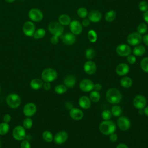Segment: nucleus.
Returning <instances> with one entry per match:
<instances>
[{
	"instance_id": "nucleus-1",
	"label": "nucleus",
	"mask_w": 148,
	"mask_h": 148,
	"mask_svg": "<svg viewBox=\"0 0 148 148\" xmlns=\"http://www.w3.org/2000/svg\"><path fill=\"white\" fill-rule=\"evenodd\" d=\"M107 101L111 104H117L122 99V95L119 90L115 88H111L108 90L106 93Z\"/></svg>"
},
{
	"instance_id": "nucleus-2",
	"label": "nucleus",
	"mask_w": 148,
	"mask_h": 148,
	"mask_svg": "<svg viewBox=\"0 0 148 148\" xmlns=\"http://www.w3.org/2000/svg\"><path fill=\"white\" fill-rule=\"evenodd\" d=\"M99 130L102 134L109 135L115 132L116 130V125L112 121L109 120H103L99 124Z\"/></svg>"
},
{
	"instance_id": "nucleus-3",
	"label": "nucleus",
	"mask_w": 148,
	"mask_h": 148,
	"mask_svg": "<svg viewBox=\"0 0 148 148\" xmlns=\"http://www.w3.org/2000/svg\"><path fill=\"white\" fill-rule=\"evenodd\" d=\"M41 76L42 80L45 82H51L57 79V73L54 69L49 68L43 71Z\"/></svg>"
},
{
	"instance_id": "nucleus-4",
	"label": "nucleus",
	"mask_w": 148,
	"mask_h": 148,
	"mask_svg": "<svg viewBox=\"0 0 148 148\" xmlns=\"http://www.w3.org/2000/svg\"><path fill=\"white\" fill-rule=\"evenodd\" d=\"M48 29L53 35L61 36L64 32V27L59 22H51L48 25Z\"/></svg>"
},
{
	"instance_id": "nucleus-5",
	"label": "nucleus",
	"mask_w": 148,
	"mask_h": 148,
	"mask_svg": "<svg viewBox=\"0 0 148 148\" xmlns=\"http://www.w3.org/2000/svg\"><path fill=\"white\" fill-rule=\"evenodd\" d=\"M6 103L11 108H17L21 103L20 97L16 94H10L7 97Z\"/></svg>"
},
{
	"instance_id": "nucleus-6",
	"label": "nucleus",
	"mask_w": 148,
	"mask_h": 148,
	"mask_svg": "<svg viewBox=\"0 0 148 148\" xmlns=\"http://www.w3.org/2000/svg\"><path fill=\"white\" fill-rule=\"evenodd\" d=\"M127 40L130 45L135 46L140 43L142 40V36L138 32H134L128 35Z\"/></svg>"
},
{
	"instance_id": "nucleus-7",
	"label": "nucleus",
	"mask_w": 148,
	"mask_h": 148,
	"mask_svg": "<svg viewBox=\"0 0 148 148\" xmlns=\"http://www.w3.org/2000/svg\"><path fill=\"white\" fill-rule=\"evenodd\" d=\"M28 17L32 21L38 22L43 19V14L40 10L36 8H33L29 11Z\"/></svg>"
},
{
	"instance_id": "nucleus-8",
	"label": "nucleus",
	"mask_w": 148,
	"mask_h": 148,
	"mask_svg": "<svg viewBox=\"0 0 148 148\" xmlns=\"http://www.w3.org/2000/svg\"><path fill=\"white\" fill-rule=\"evenodd\" d=\"M117 124L119 128L121 131H127L130 129L131 127V121L130 119L125 116H121L118 118Z\"/></svg>"
},
{
	"instance_id": "nucleus-9",
	"label": "nucleus",
	"mask_w": 148,
	"mask_h": 148,
	"mask_svg": "<svg viewBox=\"0 0 148 148\" xmlns=\"http://www.w3.org/2000/svg\"><path fill=\"white\" fill-rule=\"evenodd\" d=\"M146 102V98L142 95H136L133 100V105L134 107L138 110L143 109L145 107Z\"/></svg>"
},
{
	"instance_id": "nucleus-10",
	"label": "nucleus",
	"mask_w": 148,
	"mask_h": 148,
	"mask_svg": "<svg viewBox=\"0 0 148 148\" xmlns=\"http://www.w3.org/2000/svg\"><path fill=\"white\" fill-rule=\"evenodd\" d=\"M116 53L118 55L122 57H126L131 54L132 50L130 46L126 44H121L117 46L116 49Z\"/></svg>"
},
{
	"instance_id": "nucleus-11",
	"label": "nucleus",
	"mask_w": 148,
	"mask_h": 148,
	"mask_svg": "<svg viewBox=\"0 0 148 148\" xmlns=\"http://www.w3.org/2000/svg\"><path fill=\"white\" fill-rule=\"evenodd\" d=\"M94 83L88 79H83L79 84L80 90L84 92H90L94 89Z\"/></svg>"
},
{
	"instance_id": "nucleus-12",
	"label": "nucleus",
	"mask_w": 148,
	"mask_h": 148,
	"mask_svg": "<svg viewBox=\"0 0 148 148\" xmlns=\"http://www.w3.org/2000/svg\"><path fill=\"white\" fill-rule=\"evenodd\" d=\"M13 136L17 140H23L25 138V131L21 125L16 126L13 131Z\"/></svg>"
},
{
	"instance_id": "nucleus-13",
	"label": "nucleus",
	"mask_w": 148,
	"mask_h": 148,
	"mask_svg": "<svg viewBox=\"0 0 148 148\" xmlns=\"http://www.w3.org/2000/svg\"><path fill=\"white\" fill-rule=\"evenodd\" d=\"M71 32L74 35H79L82 33L83 27L82 24L77 20H73L69 24Z\"/></svg>"
},
{
	"instance_id": "nucleus-14",
	"label": "nucleus",
	"mask_w": 148,
	"mask_h": 148,
	"mask_svg": "<svg viewBox=\"0 0 148 148\" xmlns=\"http://www.w3.org/2000/svg\"><path fill=\"white\" fill-rule=\"evenodd\" d=\"M35 26L31 21H26L23 26V31L28 36H32L35 32Z\"/></svg>"
},
{
	"instance_id": "nucleus-15",
	"label": "nucleus",
	"mask_w": 148,
	"mask_h": 148,
	"mask_svg": "<svg viewBox=\"0 0 148 148\" xmlns=\"http://www.w3.org/2000/svg\"><path fill=\"white\" fill-rule=\"evenodd\" d=\"M68 138V133L65 131H61L55 135L54 137V140L57 145H61L66 141Z\"/></svg>"
},
{
	"instance_id": "nucleus-16",
	"label": "nucleus",
	"mask_w": 148,
	"mask_h": 148,
	"mask_svg": "<svg viewBox=\"0 0 148 148\" xmlns=\"http://www.w3.org/2000/svg\"><path fill=\"white\" fill-rule=\"evenodd\" d=\"M84 72L88 75L94 74L97 70V65L94 62L91 60L86 61L83 66Z\"/></svg>"
},
{
	"instance_id": "nucleus-17",
	"label": "nucleus",
	"mask_w": 148,
	"mask_h": 148,
	"mask_svg": "<svg viewBox=\"0 0 148 148\" xmlns=\"http://www.w3.org/2000/svg\"><path fill=\"white\" fill-rule=\"evenodd\" d=\"M36 112V106L33 103H27L23 108V113L27 117H31L35 114Z\"/></svg>"
},
{
	"instance_id": "nucleus-18",
	"label": "nucleus",
	"mask_w": 148,
	"mask_h": 148,
	"mask_svg": "<svg viewBox=\"0 0 148 148\" xmlns=\"http://www.w3.org/2000/svg\"><path fill=\"white\" fill-rule=\"evenodd\" d=\"M88 19L92 23H98L102 18V14L98 10H92L88 13Z\"/></svg>"
},
{
	"instance_id": "nucleus-19",
	"label": "nucleus",
	"mask_w": 148,
	"mask_h": 148,
	"mask_svg": "<svg viewBox=\"0 0 148 148\" xmlns=\"http://www.w3.org/2000/svg\"><path fill=\"white\" fill-rule=\"evenodd\" d=\"M69 115L70 117L73 120H80L83 117V112L79 108H72L70 109Z\"/></svg>"
},
{
	"instance_id": "nucleus-20",
	"label": "nucleus",
	"mask_w": 148,
	"mask_h": 148,
	"mask_svg": "<svg viewBox=\"0 0 148 148\" xmlns=\"http://www.w3.org/2000/svg\"><path fill=\"white\" fill-rule=\"evenodd\" d=\"M130 71V67L127 64L120 63L119 64L116 69V73L119 76H124L127 75Z\"/></svg>"
},
{
	"instance_id": "nucleus-21",
	"label": "nucleus",
	"mask_w": 148,
	"mask_h": 148,
	"mask_svg": "<svg viewBox=\"0 0 148 148\" xmlns=\"http://www.w3.org/2000/svg\"><path fill=\"white\" fill-rule=\"evenodd\" d=\"M62 42L66 45H71L76 42L75 35L72 33H66L61 36Z\"/></svg>"
},
{
	"instance_id": "nucleus-22",
	"label": "nucleus",
	"mask_w": 148,
	"mask_h": 148,
	"mask_svg": "<svg viewBox=\"0 0 148 148\" xmlns=\"http://www.w3.org/2000/svg\"><path fill=\"white\" fill-rule=\"evenodd\" d=\"M79 106L84 109H87L91 106V100L87 96H82L79 99Z\"/></svg>"
},
{
	"instance_id": "nucleus-23",
	"label": "nucleus",
	"mask_w": 148,
	"mask_h": 148,
	"mask_svg": "<svg viewBox=\"0 0 148 148\" xmlns=\"http://www.w3.org/2000/svg\"><path fill=\"white\" fill-rule=\"evenodd\" d=\"M64 83L66 87L72 88L76 84V78L73 75H69L65 77Z\"/></svg>"
},
{
	"instance_id": "nucleus-24",
	"label": "nucleus",
	"mask_w": 148,
	"mask_h": 148,
	"mask_svg": "<svg viewBox=\"0 0 148 148\" xmlns=\"http://www.w3.org/2000/svg\"><path fill=\"white\" fill-rule=\"evenodd\" d=\"M132 52L134 56H141L145 53L146 48L142 45H137L134 48Z\"/></svg>"
},
{
	"instance_id": "nucleus-25",
	"label": "nucleus",
	"mask_w": 148,
	"mask_h": 148,
	"mask_svg": "<svg viewBox=\"0 0 148 148\" xmlns=\"http://www.w3.org/2000/svg\"><path fill=\"white\" fill-rule=\"evenodd\" d=\"M43 85V81L40 79H34L30 83L31 87L34 90H38Z\"/></svg>"
},
{
	"instance_id": "nucleus-26",
	"label": "nucleus",
	"mask_w": 148,
	"mask_h": 148,
	"mask_svg": "<svg viewBox=\"0 0 148 148\" xmlns=\"http://www.w3.org/2000/svg\"><path fill=\"white\" fill-rule=\"evenodd\" d=\"M120 84L122 87L128 88L132 86V80L130 77H127V76H124L121 79Z\"/></svg>"
},
{
	"instance_id": "nucleus-27",
	"label": "nucleus",
	"mask_w": 148,
	"mask_h": 148,
	"mask_svg": "<svg viewBox=\"0 0 148 148\" xmlns=\"http://www.w3.org/2000/svg\"><path fill=\"white\" fill-rule=\"evenodd\" d=\"M71 21V18L67 14H62L58 17V22L62 25H69Z\"/></svg>"
},
{
	"instance_id": "nucleus-28",
	"label": "nucleus",
	"mask_w": 148,
	"mask_h": 148,
	"mask_svg": "<svg viewBox=\"0 0 148 148\" xmlns=\"http://www.w3.org/2000/svg\"><path fill=\"white\" fill-rule=\"evenodd\" d=\"M116 17V13L114 10H111L106 12L105 16V19L108 22H112Z\"/></svg>"
},
{
	"instance_id": "nucleus-29",
	"label": "nucleus",
	"mask_w": 148,
	"mask_h": 148,
	"mask_svg": "<svg viewBox=\"0 0 148 148\" xmlns=\"http://www.w3.org/2000/svg\"><path fill=\"white\" fill-rule=\"evenodd\" d=\"M46 34V31L45 29L40 28L38 29L36 31H35L34 34V37L36 39H39L43 38Z\"/></svg>"
},
{
	"instance_id": "nucleus-30",
	"label": "nucleus",
	"mask_w": 148,
	"mask_h": 148,
	"mask_svg": "<svg viewBox=\"0 0 148 148\" xmlns=\"http://www.w3.org/2000/svg\"><path fill=\"white\" fill-rule=\"evenodd\" d=\"M87 37L89 41L92 43L95 42L97 40V34L96 32L93 29H91L88 31L87 33Z\"/></svg>"
},
{
	"instance_id": "nucleus-31",
	"label": "nucleus",
	"mask_w": 148,
	"mask_h": 148,
	"mask_svg": "<svg viewBox=\"0 0 148 148\" xmlns=\"http://www.w3.org/2000/svg\"><path fill=\"white\" fill-rule=\"evenodd\" d=\"M101 98V95L98 91H92L90 94V99L91 101L94 102H97L99 101Z\"/></svg>"
},
{
	"instance_id": "nucleus-32",
	"label": "nucleus",
	"mask_w": 148,
	"mask_h": 148,
	"mask_svg": "<svg viewBox=\"0 0 148 148\" xmlns=\"http://www.w3.org/2000/svg\"><path fill=\"white\" fill-rule=\"evenodd\" d=\"M77 14L80 18H85L88 15V12L85 8L81 7L77 9Z\"/></svg>"
},
{
	"instance_id": "nucleus-33",
	"label": "nucleus",
	"mask_w": 148,
	"mask_h": 148,
	"mask_svg": "<svg viewBox=\"0 0 148 148\" xmlns=\"http://www.w3.org/2000/svg\"><path fill=\"white\" fill-rule=\"evenodd\" d=\"M9 130V125L8 123H2L0 124V135H3L8 133Z\"/></svg>"
},
{
	"instance_id": "nucleus-34",
	"label": "nucleus",
	"mask_w": 148,
	"mask_h": 148,
	"mask_svg": "<svg viewBox=\"0 0 148 148\" xmlns=\"http://www.w3.org/2000/svg\"><path fill=\"white\" fill-rule=\"evenodd\" d=\"M111 113L113 116L116 117L120 116L122 113L121 108L118 105H114L111 109Z\"/></svg>"
},
{
	"instance_id": "nucleus-35",
	"label": "nucleus",
	"mask_w": 148,
	"mask_h": 148,
	"mask_svg": "<svg viewBox=\"0 0 148 148\" xmlns=\"http://www.w3.org/2000/svg\"><path fill=\"white\" fill-rule=\"evenodd\" d=\"M85 56H86V57L88 60H91L93 59L95 56V50L92 48L87 49L85 52Z\"/></svg>"
},
{
	"instance_id": "nucleus-36",
	"label": "nucleus",
	"mask_w": 148,
	"mask_h": 148,
	"mask_svg": "<svg viewBox=\"0 0 148 148\" xmlns=\"http://www.w3.org/2000/svg\"><path fill=\"white\" fill-rule=\"evenodd\" d=\"M140 67L146 73H148V57L143 58L140 61Z\"/></svg>"
},
{
	"instance_id": "nucleus-37",
	"label": "nucleus",
	"mask_w": 148,
	"mask_h": 148,
	"mask_svg": "<svg viewBox=\"0 0 148 148\" xmlns=\"http://www.w3.org/2000/svg\"><path fill=\"white\" fill-rule=\"evenodd\" d=\"M55 91L58 94H62L66 92L67 87L63 84H58L55 87Z\"/></svg>"
},
{
	"instance_id": "nucleus-38",
	"label": "nucleus",
	"mask_w": 148,
	"mask_h": 148,
	"mask_svg": "<svg viewBox=\"0 0 148 148\" xmlns=\"http://www.w3.org/2000/svg\"><path fill=\"white\" fill-rule=\"evenodd\" d=\"M147 26L145 23H140L137 27V32L140 34V35L144 34L147 32Z\"/></svg>"
},
{
	"instance_id": "nucleus-39",
	"label": "nucleus",
	"mask_w": 148,
	"mask_h": 148,
	"mask_svg": "<svg viewBox=\"0 0 148 148\" xmlns=\"http://www.w3.org/2000/svg\"><path fill=\"white\" fill-rule=\"evenodd\" d=\"M43 138L47 142H51L53 140V134L49 131H45L43 133Z\"/></svg>"
},
{
	"instance_id": "nucleus-40",
	"label": "nucleus",
	"mask_w": 148,
	"mask_h": 148,
	"mask_svg": "<svg viewBox=\"0 0 148 148\" xmlns=\"http://www.w3.org/2000/svg\"><path fill=\"white\" fill-rule=\"evenodd\" d=\"M23 124L24 128H25L26 129H29L32 127V124H33V122H32V120L31 118L27 117V118H25L24 120Z\"/></svg>"
},
{
	"instance_id": "nucleus-41",
	"label": "nucleus",
	"mask_w": 148,
	"mask_h": 148,
	"mask_svg": "<svg viewBox=\"0 0 148 148\" xmlns=\"http://www.w3.org/2000/svg\"><path fill=\"white\" fill-rule=\"evenodd\" d=\"M112 114L109 110H104L101 114V116L104 120H109L111 119Z\"/></svg>"
},
{
	"instance_id": "nucleus-42",
	"label": "nucleus",
	"mask_w": 148,
	"mask_h": 148,
	"mask_svg": "<svg viewBox=\"0 0 148 148\" xmlns=\"http://www.w3.org/2000/svg\"><path fill=\"white\" fill-rule=\"evenodd\" d=\"M139 9L142 12H146L148 10V3L147 2L145 1H140L139 3Z\"/></svg>"
},
{
	"instance_id": "nucleus-43",
	"label": "nucleus",
	"mask_w": 148,
	"mask_h": 148,
	"mask_svg": "<svg viewBox=\"0 0 148 148\" xmlns=\"http://www.w3.org/2000/svg\"><path fill=\"white\" fill-rule=\"evenodd\" d=\"M136 58L135 56H134V55L130 54L129 56H127V61L130 64H135L136 62Z\"/></svg>"
},
{
	"instance_id": "nucleus-44",
	"label": "nucleus",
	"mask_w": 148,
	"mask_h": 148,
	"mask_svg": "<svg viewBox=\"0 0 148 148\" xmlns=\"http://www.w3.org/2000/svg\"><path fill=\"white\" fill-rule=\"evenodd\" d=\"M21 148H31V145L28 140H24L22 141L20 146Z\"/></svg>"
},
{
	"instance_id": "nucleus-45",
	"label": "nucleus",
	"mask_w": 148,
	"mask_h": 148,
	"mask_svg": "<svg viewBox=\"0 0 148 148\" xmlns=\"http://www.w3.org/2000/svg\"><path fill=\"white\" fill-rule=\"evenodd\" d=\"M109 139L111 142H115L118 139V136L116 134H115L114 132V133H112L110 135H109Z\"/></svg>"
},
{
	"instance_id": "nucleus-46",
	"label": "nucleus",
	"mask_w": 148,
	"mask_h": 148,
	"mask_svg": "<svg viewBox=\"0 0 148 148\" xmlns=\"http://www.w3.org/2000/svg\"><path fill=\"white\" fill-rule=\"evenodd\" d=\"M58 36H56V35H53V36L51 37L50 38V42L53 45H56L58 43Z\"/></svg>"
},
{
	"instance_id": "nucleus-47",
	"label": "nucleus",
	"mask_w": 148,
	"mask_h": 148,
	"mask_svg": "<svg viewBox=\"0 0 148 148\" xmlns=\"http://www.w3.org/2000/svg\"><path fill=\"white\" fill-rule=\"evenodd\" d=\"M3 121H4L5 123H9V122L10 121V120H11V116H10V115L9 114H5V115L3 116Z\"/></svg>"
},
{
	"instance_id": "nucleus-48",
	"label": "nucleus",
	"mask_w": 148,
	"mask_h": 148,
	"mask_svg": "<svg viewBox=\"0 0 148 148\" xmlns=\"http://www.w3.org/2000/svg\"><path fill=\"white\" fill-rule=\"evenodd\" d=\"M102 85L99 83H96L94 85V90L97 91H99L102 90Z\"/></svg>"
},
{
	"instance_id": "nucleus-49",
	"label": "nucleus",
	"mask_w": 148,
	"mask_h": 148,
	"mask_svg": "<svg viewBox=\"0 0 148 148\" xmlns=\"http://www.w3.org/2000/svg\"><path fill=\"white\" fill-rule=\"evenodd\" d=\"M90 21L88 18H84L82 22V25L83 27H87L90 25Z\"/></svg>"
},
{
	"instance_id": "nucleus-50",
	"label": "nucleus",
	"mask_w": 148,
	"mask_h": 148,
	"mask_svg": "<svg viewBox=\"0 0 148 148\" xmlns=\"http://www.w3.org/2000/svg\"><path fill=\"white\" fill-rule=\"evenodd\" d=\"M43 88L45 90H49L51 88V85L50 84V82H45L43 85Z\"/></svg>"
},
{
	"instance_id": "nucleus-51",
	"label": "nucleus",
	"mask_w": 148,
	"mask_h": 148,
	"mask_svg": "<svg viewBox=\"0 0 148 148\" xmlns=\"http://www.w3.org/2000/svg\"><path fill=\"white\" fill-rule=\"evenodd\" d=\"M143 18L144 21L148 24V10L144 12L143 14Z\"/></svg>"
},
{
	"instance_id": "nucleus-52",
	"label": "nucleus",
	"mask_w": 148,
	"mask_h": 148,
	"mask_svg": "<svg viewBox=\"0 0 148 148\" xmlns=\"http://www.w3.org/2000/svg\"><path fill=\"white\" fill-rule=\"evenodd\" d=\"M142 40H143L144 43H145L147 46H148V34H145V35L143 36Z\"/></svg>"
},
{
	"instance_id": "nucleus-53",
	"label": "nucleus",
	"mask_w": 148,
	"mask_h": 148,
	"mask_svg": "<svg viewBox=\"0 0 148 148\" xmlns=\"http://www.w3.org/2000/svg\"><path fill=\"white\" fill-rule=\"evenodd\" d=\"M116 148H129V147H128L127 145H126L124 143H120L117 146Z\"/></svg>"
},
{
	"instance_id": "nucleus-54",
	"label": "nucleus",
	"mask_w": 148,
	"mask_h": 148,
	"mask_svg": "<svg viewBox=\"0 0 148 148\" xmlns=\"http://www.w3.org/2000/svg\"><path fill=\"white\" fill-rule=\"evenodd\" d=\"M143 113L147 116H148V106L145 107L143 108Z\"/></svg>"
},
{
	"instance_id": "nucleus-55",
	"label": "nucleus",
	"mask_w": 148,
	"mask_h": 148,
	"mask_svg": "<svg viewBox=\"0 0 148 148\" xmlns=\"http://www.w3.org/2000/svg\"><path fill=\"white\" fill-rule=\"evenodd\" d=\"M15 0H5V1H6L7 2H9V3H10V2H14Z\"/></svg>"
},
{
	"instance_id": "nucleus-56",
	"label": "nucleus",
	"mask_w": 148,
	"mask_h": 148,
	"mask_svg": "<svg viewBox=\"0 0 148 148\" xmlns=\"http://www.w3.org/2000/svg\"><path fill=\"white\" fill-rule=\"evenodd\" d=\"M1 147V141H0V148Z\"/></svg>"
},
{
	"instance_id": "nucleus-57",
	"label": "nucleus",
	"mask_w": 148,
	"mask_h": 148,
	"mask_svg": "<svg viewBox=\"0 0 148 148\" xmlns=\"http://www.w3.org/2000/svg\"><path fill=\"white\" fill-rule=\"evenodd\" d=\"M0 93H1V87H0Z\"/></svg>"
}]
</instances>
